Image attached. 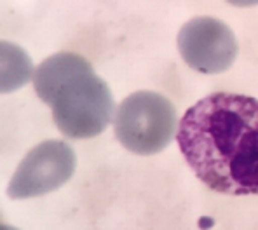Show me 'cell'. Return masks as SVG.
<instances>
[{
	"instance_id": "obj_1",
	"label": "cell",
	"mask_w": 258,
	"mask_h": 230,
	"mask_svg": "<svg viewBox=\"0 0 258 230\" xmlns=\"http://www.w3.org/2000/svg\"><path fill=\"white\" fill-rule=\"evenodd\" d=\"M185 161L220 194H258V100L213 93L185 112L178 127Z\"/></svg>"
},
{
	"instance_id": "obj_2",
	"label": "cell",
	"mask_w": 258,
	"mask_h": 230,
	"mask_svg": "<svg viewBox=\"0 0 258 230\" xmlns=\"http://www.w3.org/2000/svg\"><path fill=\"white\" fill-rule=\"evenodd\" d=\"M33 88L67 138L98 136L112 120V93L81 54L58 52L44 59L33 71Z\"/></svg>"
},
{
	"instance_id": "obj_3",
	"label": "cell",
	"mask_w": 258,
	"mask_h": 230,
	"mask_svg": "<svg viewBox=\"0 0 258 230\" xmlns=\"http://www.w3.org/2000/svg\"><path fill=\"white\" fill-rule=\"evenodd\" d=\"M176 129V110L166 96L138 91L120 103L115 114V136L138 156H152L171 143Z\"/></svg>"
},
{
	"instance_id": "obj_4",
	"label": "cell",
	"mask_w": 258,
	"mask_h": 230,
	"mask_svg": "<svg viewBox=\"0 0 258 230\" xmlns=\"http://www.w3.org/2000/svg\"><path fill=\"white\" fill-rule=\"evenodd\" d=\"M75 166L77 157L68 143L61 139L42 141L20 162L7 187V194L13 199L49 194L72 178Z\"/></svg>"
},
{
	"instance_id": "obj_5",
	"label": "cell",
	"mask_w": 258,
	"mask_h": 230,
	"mask_svg": "<svg viewBox=\"0 0 258 230\" xmlns=\"http://www.w3.org/2000/svg\"><path fill=\"white\" fill-rule=\"evenodd\" d=\"M178 49L190 68L201 73H222L237 56V40L223 21L194 18L178 33Z\"/></svg>"
},
{
	"instance_id": "obj_6",
	"label": "cell",
	"mask_w": 258,
	"mask_h": 230,
	"mask_svg": "<svg viewBox=\"0 0 258 230\" xmlns=\"http://www.w3.org/2000/svg\"><path fill=\"white\" fill-rule=\"evenodd\" d=\"M33 63L21 46L0 40V94L23 88L33 77Z\"/></svg>"
},
{
	"instance_id": "obj_7",
	"label": "cell",
	"mask_w": 258,
	"mask_h": 230,
	"mask_svg": "<svg viewBox=\"0 0 258 230\" xmlns=\"http://www.w3.org/2000/svg\"><path fill=\"white\" fill-rule=\"evenodd\" d=\"M229 4L236 7H253V6H258V0H227Z\"/></svg>"
},
{
	"instance_id": "obj_8",
	"label": "cell",
	"mask_w": 258,
	"mask_h": 230,
	"mask_svg": "<svg viewBox=\"0 0 258 230\" xmlns=\"http://www.w3.org/2000/svg\"><path fill=\"white\" fill-rule=\"evenodd\" d=\"M0 230H18V228L11 227V225H6V223H0Z\"/></svg>"
}]
</instances>
